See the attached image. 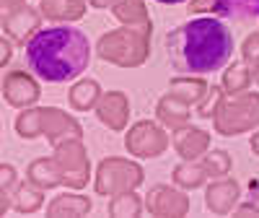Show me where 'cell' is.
<instances>
[{
  "label": "cell",
  "mask_w": 259,
  "mask_h": 218,
  "mask_svg": "<svg viewBox=\"0 0 259 218\" xmlns=\"http://www.w3.org/2000/svg\"><path fill=\"white\" fill-rule=\"evenodd\" d=\"M161 6H179V3H187V0H156Z\"/></svg>",
  "instance_id": "277c9868"
},
{
  "label": "cell",
  "mask_w": 259,
  "mask_h": 218,
  "mask_svg": "<svg viewBox=\"0 0 259 218\" xmlns=\"http://www.w3.org/2000/svg\"><path fill=\"white\" fill-rule=\"evenodd\" d=\"M212 11L221 18H256L259 16V0H215Z\"/></svg>",
  "instance_id": "3957f363"
},
{
  "label": "cell",
  "mask_w": 259,
  "mask_h": 218,
  "mask_svg": "<svg viewBox=\"0 0 259 218\" xmlns=\"http://www.w3.org/2000/svg\"><path fill=\"white\" fill-rule=\"evenodd\" d=\"M91 62V42L80 29L50 26L39 29L26 45L29 70L47 83H68L83 76Z\"/></svg>",
  "instance_id": "7a4b0ae2"
},
{
  "label": "cell",
  "mask_w": 259,
  "mask_h": 218,
  "mask_svg": "<svg viewBox=\"0 0 259 218\" xmlns=\"http://www.w3.org/2000/svg\"><path fill=\"white\" fill-rule=\"evenodd\" d=\"M166 55L182 73H215L226 68L233 55V34L221 18L200 16L166 34Z\"/></svg>",
  "instance_id": "6da1fadb"
}]
</instances>
